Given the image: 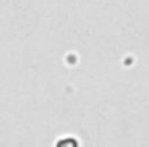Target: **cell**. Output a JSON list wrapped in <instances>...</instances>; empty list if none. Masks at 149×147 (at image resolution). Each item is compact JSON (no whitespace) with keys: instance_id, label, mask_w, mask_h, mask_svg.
I'll return each mask as SVG.
<instances>
[{"instance_id":"cell-1","label":"cell","mask_w":149,"mask_h":147,"mask_svg":"<svg viewBox=\"0 0 149 147\" xmlns=\"http://www.w3.org/2000/svg\"><path fill=\"white\" fill-rule=\"evenodd\" d=\"M54 147H80V142L73 137H64V139H59Z\"/></svg>"}]
</instances>
